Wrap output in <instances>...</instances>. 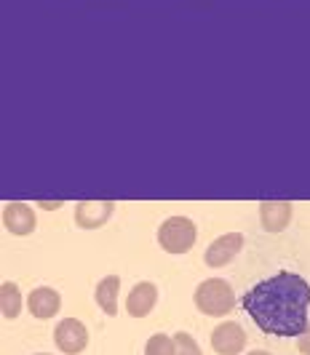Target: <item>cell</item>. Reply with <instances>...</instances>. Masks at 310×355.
Listing matches in <instances>:
<instances>
[{
  "label": "cell",
  "mask_w": 310,
  "mask_h": 355,
  "mask_svg": "<svg viewBox=\"0 0 310 355\" xmlns=\"http://www.w3.org/2000/svg\"><path fill=\"white\" fill-rule=\"evenodd\" d=\"M241 304L262 334L300 337L310 323V284L302 275L284 270L252 286L241 297Z\"/></svg>",
  "instance_id": "obj_1"
},
{
  "label": "cell",
  "mask_w": 310,
  "mask_h": 355,
  "mask_svg": "<svg viewBox=\"0 0 310 355\" xmlns=\"http://www.w3.org/2000/svg\"><path fill=\"white\" fill-rule=\"evenodd\" d=\"M193 302L198 307V313L209 318H225L227 313L236 310V291L225 278H206L196 288Z\"/></svg>",
  "instance_id": "obj_2"
},
{
  "label": "cell",
  "mask_w": 310,
  "mask_h": 355,
  "mask_svg": "<svg viewBox=\"0 0 310 355\" xmlns=\"http://www.w3.org/2000/svg\"><path fill=\"white\" fill-rule=\"evenodd\" d=\"M198 227L190 216H169L158 227V243L166 254H187L196 246Z\"/></svg>",
  "instance_id": "obj_3"
},
{
  "label": "cell",
  "mask_w": 310,
  "mask_h": 355,
  "mask_svg": "<svg viewBox=\"0 0 310 355\" xmlns=\"http://www.w3.org/2000/svg\"><path fill=\"white\" fill-rule=\"evenodd\" d=\"M54 345L62 355H80L89 347V329L86 323L78 318H64L56 323L54 329Z\"/></svg>",
  "instance_id": "obj_4"
},
{
  "label": "cell",
  "mask_w": 310,
  "mask_h": 355,
  "mask_svg": "<svg viewBox=\"0 0 310 355\" xmlns=\"http://www.w3.org/2000/svg\"><path fill=\"white\" fill-rule=\"evenodd\" d=\"M246 243V238L241 232H225L217 241L209 243V249L203 254V265L206 267H225L230 265V259H236V254H241Z\"/></svg>",
  "instance_id": "obj_5"
},
{
  "label": "cell",
  "mask_w": 310,
  "mask_h": 355,
  "mask_svg": "<svg viewBox=\"0 0 310 355\" xmlns=\"http://www.w3.org/2000/svg\"><path fill=\"white\" fill-rule=\"evenodd\" d=\"M212 347L217 355H241L246 350V331L236 320H225L212 331Z\"/></svg>",
  "instance_id": "obj_6"
},
{
  "label": "cell",
  "mask_w": 310,
  "mask_h": 355,
  "mask_svg": "<svg viewBox=\"0 0 310 355\" xmlns=\"http://www.w3.org/2000/svg\"><path fill=\"white\" fill-rule=\"evenodd\" d=\"M3 225L11 235H30L37 227V216L35 209L30 203H21V200H11L3 206Z\"/></svg>",
  "instance_id": "obj_7"
},
{
  "label": "cell",
  "mask_w": 310,
  "mask_h": 355,
  "mask_svg": "<svg viewBox=\"0 0 310 355\" xmlns=\"http://www.w3.org/2000/svg\"><path fill=\"white\" fill-rule=\"evenodd\" d=\"M115 211L112 200H80L75 206V222L80 230H99Z\"/></svg>",
  "instance_id": "obj_8"
},
{
  "label": "cell",
  "mask_w": 310,
  "mask_h": 355,
  "mask_svg": "<svg viewBox=\"0 0 310 355\" xmlns=\"http://www.w3.org/2000/svg\"><path fill=\"white\" fill-rule=\"evenodd\" d=\"M27 310H30V315L37 320L54 318L56 313L62 310V294H59L56 288H49V286L33 288L30 297H27Z\"/></svg>",
  "instance_id": "obj_9"
},
{
  "label": "cell",
  "mask_w": 310,
  "mask_h": 355,
  "mask_svg": "<svg viewBox=\"0 0 310 355\" xmlns=\"http://www.w3.org/2000/svg\"><path fill=\"white\" fill-rule=\"evenodd\" d=\"M294 206L289 200H262L259 203V222L268 232H284L292 222Z\"/></svg>",
  "instance_id": "obj_10"
},
{
  "label": "cell",
  "mask_w": 310,
  "mask_h": 355,
  "mask_svg": "<svg viewBox=\"0 0 310 355\" xmlns=\"http://www.w3.org/2000/svg\"><path fill=\"white\" fill-rule=\"evenodd\" d=\"M155 302H158V286L150 284V281H139L128 291L126 313L131 318H147L153 313Z\"/></svg>",
  "instance_id": "obj_11"
},
{
  "label": "cell",
  "mask_w": 310,
  "mask_h": 355,
  "mask_svg": "<svg viewBox=\"0 0 310 355\" xmlns=\"http://www.w3.org/2000/svg\"><path fill=\"white\" fill-rule=\"evenodd\" d=\"M118 291H121V278L118 275H107L96 284V291H94V300L102 307L105 315H118Z\"/></svg>",
  "instance_id": "obj_12"
},
{
  "label": "cell",
  "mask_w": 310,
  "mask_h": 355,
  "mask_svg": "<svg viewBox=\"0 0 310 355\" xmlns=\"http://www.w3.org/2000/svg\"><path fill=\"white\" fill-rule=\"evenodd\" d=\"M0 313L8 320L19 318V313H21V291L14 281H6L0 286Z\"/></svg>",
  "instance_id": "obj_13"
},
{
  "label": "cell",
  "mask_w": 310,
  "mask_h": 355,
  "mask_svg": "<svg viewBox=\"0 0 310 355\" xmlns=\"http://www.w3.org/2000/svg\"><path fill=\"white\" fill-rule=\"evenodd\" d=\"M145 355H177L174 337H169V334H153L145 345Z\"/></svg>",
  "instance_id": "obj_14"
},
{
  "label": "cell",
  "mask_w": 310,
  "mask_h": 355,
  "mask_svg": "<svg viewBox=\"0 0 310 355\" xmlns=\"http://www.w3.org/2000/svg\"><path fill=\"white\" fill-rule=\"evenodd\" d=\"M174 345H177V355H203V350L198 347V342L190 337L187 331L174 334Z\"/></svg>",
  "instance_id": "obj_15"
},
{
  "label": "cell",
  "mask_w": 310,
  "mask_h": 355,
  "mask_svg": "<svg viewBox=\"0 0 310 355\" xmlns=\"http://www.w3.org/2000/svg\"><path fill=\"white\" fill-rule=\"evenodd\" d=\"M297 339H300V342H297V350H300L302 355H310V323H308V329H305Z\"/></svg>",
  "instance_id": "obj_16"
},
{
  "label": "cell",
  "mask_w": 310,
  "mask_h": 355,
  "mask_svg": "<svg viewBox=\"0 0 310 355\" xmlns=\"http://www.w3.org/2000/svg\"><path fill=\"white\" fill-rule=\"evenodd\" d=\"M40 209H59V203H43L40 200Z\"/></svg>",
  "instance_id": "obj_17"
},
{
  "label": "cell",
  "mask_w": 310,
  "mask_h": 355,
  "mask_svg": "<svg viewBox=\"0 0 310 355\" xmlns=\"http://www.w3.org/2000/svg\"><path fill=\"white\" fill-rule=\"evenodd\" d=\"M246 355H270L268 350H252V353H246Z\"/></svg>",
  "instance_id": "obj_18"
},
{
  "label": "cell",
  "mask_w": 310,
  "mask_h": 355,
  "mask_svg": "<svg viewBox=\"0 0 310 355\" xmlns=\"http://www.w3.org/2000/svg\"><path fill=\"white\" fill-rule=\"evenodd\" d=\"M35 355H51V353H35Z\"/></svg>",
  "instance_id": "obj_19"
}]
</instances>
